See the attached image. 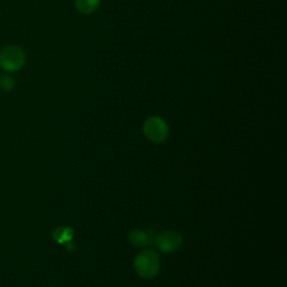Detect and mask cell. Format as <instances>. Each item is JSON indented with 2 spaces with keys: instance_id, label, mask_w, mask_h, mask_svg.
<instances>
[{
  "instance_id": "obj_1",
  "label": "cell",
  "mask_w": 287,
  "mask_h": 287,
  "mask_svg": "<svg viewBox=\"0 0 287 287\" xmlns=\"http://www.w3.org/2000/svg\"><path fill=\"white\" fill-rule=\"evenodd\" d=\"M136 273L144 279H153L158 275L161 269V262L157 252L146 249L138 253L134 262Z\"/></svg>"
},
{
  "instance_id": "obj_2",
  "label": "cell",
  "mask_w": 287,
  "mask_h": 287,
  "mask_svg": "<svg viewBox=\"0 0 287 287\" xmlns=\"http://www.w3.org/2000/svg\"><path fill=\"white\" fill-rule=\"evenodd\" d=\"M144 135L152 143L162 144L169 137V126L159 117H151L145 121L143 127Z\"/></svg>"
},
{
  "instance_id": "obj_3",
  "label": "cell",
  "mask_w": 287,
  "mask_h": 287,
  "mask_svg": "<svg viewBox=\"0 0 287 287\" xmlns=\"http://www.w3.org/2000/svg\"><path fill=\"white\" fill-rule=\"evenodd\" d=\"M25 61L24 51L18 46H7L0 53V66L8 72H15L23 68Z\"/></svg>"
},
{
  "instance_id": "obj_4",
  "label": "cell",
  "mask_w": 287,
  "mask_h": 287,
  "mask_svg": "<svg viewBox=\"0 0 287 287\" xmlns=\"http://www.w3.org/2000/svg\"><path fill=\"white\" fill-rule=\"evenodd\" d=\"M154 244L164 253L175 252L183 246V236L176 231H165L155 237Z\"/></svg>"
},
{
  "instance_id": "obj_5",
  "label": "cell",
  "mask_w": 287,
  "mask_h": 287,
  "mask_svg": "<svg viewBox=\"0 0 287 287\" xmlns=\"http://www.w3.org/2000/svg\"><path fill=\"white\" fill-rule=\"evenodd\" d=\"M128 240L133 246H135L137 248H144L150 246L153 239H152V233L147 232V231L134 229L128 234Z\"/></svg>"
},
{
  "instance_id": "obj_6",
  "label": "cell",
  "mask_w": 287,
  "mask_h": 287,
  "mask_svg": "<svg viewBox=\"0 0 287 287\" xmlns=\"http://www.w3.org/2000/svg\"><path fill=\"white\" fill-rule=\"evenodd\" d=\"M100 5V0H76L77 9L83 14L96 12Z\"/></svg>"
},
{
  "instance_id": "obj_7",
  "label": "cell",
  "mask_w": 287,
  "mask_h": 287,
  "mask_svg": "<svg viewBox=\"0 0 287 287\" xmlns=\"http://www.w3.org/2000/svg\"><path fill=\"white\" fill-rule=\"evenodd\" d=\"M53 238L58 244H68L73 238V230L71 228H57L53 232Z\"/></svg>"
},
{
  "instance_id": "obj_8",
  "label": "cell",
  "mask_w": 287,
  "mask_h": 287,
  "mask_svg": "<svg viewBox=\"0 0 287 287\" xmlns=\"http://www.w3.org/2000/svg\"><path fill=\"white\" fill-rule=\"evenodd\" d=\"M15 85V80L12 77L8 76H3L0 77V87L3 90H12Z\"/></svg>"
}]
</instances>
